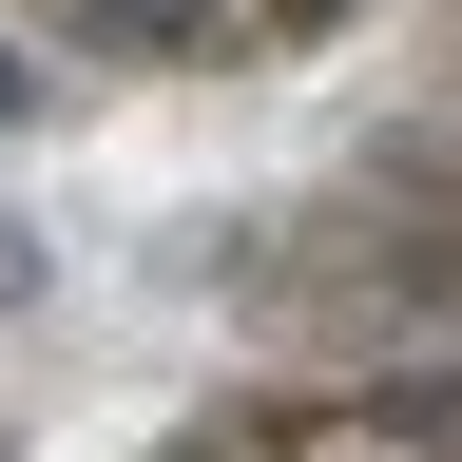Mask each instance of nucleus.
Instances as JSON below:
<instances>
[{"label":"nucleus","instance_id":"obj_1","mask_svg":"<svg viewBox=\"0 0 462 462\" xmlns=\"http://www.w3.org/2000/svg\"><path fill=\"white\" fill-rule=\"evenodd\" d=\"M154 462H462V385H270V404H212L173 424Z\"/></svg>","mask_w":462,"mask_h":462},{"label":"nucleus","instance_id":"obj_2","mask_svg":"<svg viewBox=\"0 0 462 462\" xmlns=\"http://www.w3.org/2000/svg\"><path fill=\"white\" fill-rule=\"evenodd\" d=\"M78 58H289V39H328L346 0H39Z\"/></svg>","mask_w":462,"mask_h":462}]
</instances>
